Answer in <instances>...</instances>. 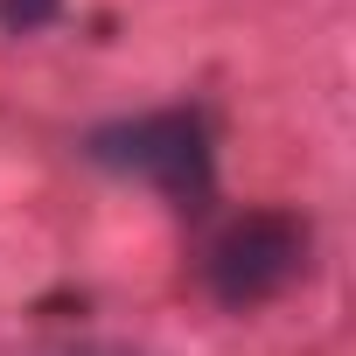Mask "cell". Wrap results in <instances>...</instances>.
Masks as SVG:
<instances>
[{
	"label": "cell",
	"instance_id": "obj_3",
	"mask_svg": "<svg viewBox=\"0 0 356 356\" xmlns=\"http://www.w3.org/2000/svg\"><path fill=\"white\" fill-rule=\"evenodd\" d=\"M63 15V0H0V22H8L15 35H35V29H49Z\"/></svg>",
	"mask_w": 356,
	"mask_h": 356
},
{
	"label": "cell",
	"instance_id": "obj_1",
	"mask_svg": "<svg viewBox=\"0 0 356 356\" xmlns=\"http://www.w3.org/2000/svg\"><path fill=\"white\" fill-rule=\"evenodd\" d=\"M84 161L161 189L168 210H182V217H203L217 203V133H210L203 105H161V112L105 119L84 133Z\"/></svg>",
	"mask_w": 356,
	"mask_h": 356
},
{
	"label": "cell",
	"instance_id": "obj_4",
	"mask_svg": "<svg viewBox=\"0 0 356 356\" xmlns=\"http://www.w3.org/2000/svg\"><path fill=\"white\" fill-rule=\"evenodd\" d=\"M63 356H119V349H63Z\"/></svg>",
	"mask_w": 356,
	"mask_h": 356
},
{
	"label": "cell",
	"instance_id": "obj_2",
	"mask_svg": "<svg viewBox=\"0 0 356 356\" xmlns=\"http://www.w3.org/2000/svg\"><path fill=\"white\" fill-rule=\"evenodd\" d=\"M307 259H314V224L300 210H273V203L238 210L203 245V286L217 307L252 314V307L280 300L293 280H307Z\"/></svg>",
	"mask_w": 356,
	"mask_h": 356
}]
</instances>
